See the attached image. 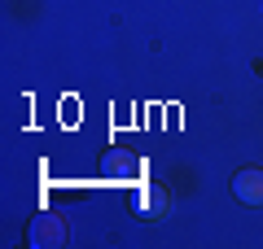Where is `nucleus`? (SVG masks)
I'll return each mask as SVG.
<instances>
[{"label": "nucleus", "mask_w": 263, "mask_h": 249, "mask_svg": "<svg viewBox=\"0 0 263 249\" xmlns=\"http://www.w3.org/2000/svg\"><path fill=\"white\" fill-rule=\"evenodd\" d=\"M145 210L162 214V193H158V188H149V193H145Z\"/></svg>", "instance_id": "3"}, {"label": "nucleus", "mask_w": 263, "mask_h": 249, "mask_svg": "<svg viewBox=\"0 0 263 249\" xmlns=\"http://www.w3.org/2000/svg\"><path fill=\"white\" fill-rule=\"evenodd\" d=\"M40 240H48V245H53V240H62V227H57V219H48V227H35V245Z\"/></svg>", "instance_id": "2"}, {"label": "nucleus", "mask_w": 263, "mask_h": 249, "mask_svg": "<svg viewBox=\"0 0 263 249\" xmlns=\"http://www.w3.org/2000/svg\"><path fill=\"white\" fill-rule=\"evenodd\" d=\"M233 197L241 205H263V171H254V166L237 171L233 175Z\"/></svg>", "instance_id": "1"}]
</instances>
